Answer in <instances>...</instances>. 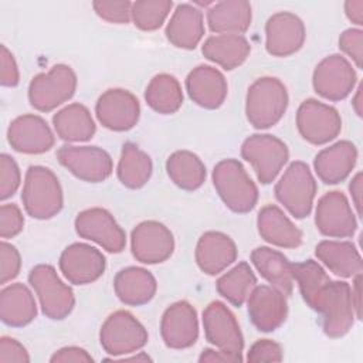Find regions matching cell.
<instances>
[{"label":"cell","instance_id":"obj_3","mask_svg":"<svg viewBox=\"0 0 363 363\" xmlns=\"http://www.w3.org/2000/svg\"><path fill=\"white\" fill-rule=\"evenodd\" d=\"M213 184L223 203L234 213H248L258 201V189L237 159H224L214 166Z\"/></svg>","mask_w":363,"mask_h":363},{"label":"cell","instance_id":"obj_21","mask_svg":"<svg viewBox=\"0 0 363 363\" xmlns=\"http://www.w3.org/2000/svg\"><path fill=\"white\" fill-rule=\"evenodd\" d=\"M10 146L26 155H41L54 146V133L45 119L38 115L26 113L11 121L7 129Z\"/></svg>","mask_w":363,"mask_h":363},{"label":"cell","instance_id":"obj_45","mask_svg":"<svg viewBox=\"0 0 363 363\" xmlns=\"http://www.w3.org/2000/svg\"><path fill=\"white\" fill-rule=\"evenodd\" d=\"M339 48L352 58L357 68H362L363 60V31L360 28H347L339 37Z\"/></svg>","mask_w":363,"mask_h":363},{"label":"cell","instance_id":"obj_51","mask_svg":"<svg viewBox=\"0 0 363 363\" xmlns=\"http://www.w3.org/2000/svg\"><path fill=\"white\" fill-rule=\"evenodd\" d=\"M362 183H363V174L362 172H359L354 174V177L350 180V184H349V191L352 196V201L356 207L357 216H362V190H363Z\"/></svg>","mask_w":363,"mask_h":363},{"label":"cell","instance_id":"obj_55","mask_svg":"<svg viewBox=\"0 0 363 363\" xmlns=\"http://www.w3.org/2000/svg\"><path fill=\"white\" fill-rule=\"evenodd\" d=\"M113 360H122V362H139V360H152L147 354H145V353H139V354H136V356H132V357H119V359H113Z\"/></svg>","mask_w":363,"mask_h":363},{"label":"cell","instance_id":"obj_46","mask_svg":"<svg viewBox=\"0 0 363 363\" xmlns=\"http://www.w3.org/2000/svg\"><path fill=\"white\" fill-rule=\"evenodd\" d=\"M284 353L279 343L271 339L257 340L247 353V360L251 363L258 362H282Z\"/></svg>","mask_w":363,"mask_h":363},{"label":"cell","instance_id":"obj_32","mask_svg":"<svg viewBox=\"0 0 363 363\" xmlns=\"http://www.w3.org/2000/svg\"><path fill=\"white\" fill-rule=\"evenodd\" d=\"M250 51L251 44L241 34L211 35L204 41L201 47L203 55L225 71H231L240 67L250 55Z\"/></svg>","mask_w":363,"mask_h":363},{"label":"cell","instance_id":"obj_44","mask_svg":"<svg viewBox=\"0 0 363 363\" xmlns=\"http://www.w3.org/2000/svg\"><path fill=\"white\" fill-rule=\"evenodd\" d=\"M24 217L18 206L1 204L0 207V235L1 238H13L23 231Z\"/></svg>","mask_w":363,"mask_h":363},{"label":"cell","instance_id":"obj_27","mask_svg":"<svg viewBox=\"0 0 363 363\" xmlns=\"http://www.w3.org/2000/svg\"><path fill=\"white\" fill-rule=\"evenodd\" d=\"M257 227L261 238L272 245L296 248L302 244V231L275 204H267L258 211Z\"/></svg>","mask_w":363,"mask_h":363},{"label":"cell","instance_id":"obj_11","mask_svg":"<svg viewBox=\"0 0 363 363\" xmlns=\"http://www.w3.org/2000/svg\"><path fill=\"white\" fill-rule=\"evenodd\" d=\"M57 159L77 179L88 183L106 180L113 169L109 153L98 146L64 145L57 150Z\"/></svg>","mask_w":363,"mask_h":363},{"label":"cell","instance_id":"obj_54","mask_svg":"<svg viewBox=\"0 0 363 363\" xmlns=\"http://www.w3.org/2000/svg\"><path fill=\"white\" fill-rule=\"evenodd\" d=\"M352 106L354 109V112L357 113V116H362V85H359L357 91H356V95L353 96V101H352Z\"/></svg>","mask_w":363,"mask_h":363},{"label":"cell","instance_id":"obj_8","mask_svg":"<svg viewBox=\"0 0 363 363\" xmlns=\"http://www.w3.org/2000/svg\"><path fill=\"white\" fill-rule=\"evenodd\" d=\"M241 156L252 166L258 182L269 184L288 162L289 150L279 138L269 133H255L242 142Z\"/></svg>","mask_w":363,"mask_h":363},{"label":"cell","instance_id":"obj_36","mask_svg":"<svg viewBox=\"0 0 363 363\" xmlns=\"http://www.w3.org/2000/svg\"><path fill=\"white\" fill-rule=\"evenodd\" d=\"M153 164L150 156L135 143H125L116 167L119 182L128 189L143 187L152 176Z\"/></svg>","mask_w":363,"mask_h":363},{"label":"cell","instance_id":"obj_31","mask_svg":"<svg viewBox=\"0 0 363 363\" xmlns=\"http://www.w3.org/2000/svg\"><path fill=\"white\" fill-rule=\"evenodd\" d=\"M37 316V303L27 285L16 282L0 292V318L11 328H23Z\"/></svg>","mask_w":363,"mask_h":363},{"label":"cell","instance_id":"obj_20","mask_svg":"<svg viewBox=\"0 0 363 363\" xmlns=\"http://www.w3.org/2000/svg\"><path fill=\"white\" fill-rule=\"evenodd\" d=\"M248 316L261 332L278 329L286 319V295L272 285H255L247 299Z\"/></svg>","mask_w":363,"mask_h":363},{"label":"cell","instance_id":"obj_39","mask_svg":"<svg viewBox=\"0 0 363 363\" xmlns=\"http://www.w3.org/2000/svg\"><path fill=\"white\" fill-rule=\"evenodd\" d=\"M294 279L298 282L303 301L311 308L322 288L330 281L326 271L313 259L294 264Z\"/></svg>","mask_w":363,"mask_h":363},{"label":"cell","instance_id":"obj_10","mask_svg":"<svg viewBox=\"0 0 363 363\" xmlns=\"http://www.w3.org/2000/svg\"><path fill=\"white\" fill-rule=\"evenodd\" d=\"M296 128L312 145H325L342 130V118L336 108L318 99H305L296 112Z\"/></svg>","mask_w":363,"mask_h":363},{"label":"cell","instance_id":"obj_35","mask_svg":"<svg viewBox=\"0 0 363 363\" xmlns=\"http://www.w3.org/2000/svg\"><path fill=\"white\" fill-rule=\"evenodd\" d=\"M166 172L177 187L187 191L197 190L207 174L201 159L190 150L173 152L166 160Z\"/></svg>","mask_w":363,"mask_h":363},{"label":"cell","instance_id":"obj_12","mask_svg":"<svg viewBox=\"0 0 363 363\" xmlns=\"http://www.w3.org/2000/svg\"><path fill=\"white\" fill-rule=\"evenodd\" d=\"M74 225L81 238L98 244L108 252H122L126 245L125 231L105 208L92 207L81 211L77 216Z\"/></svg>","mask_w":363,"mask_h":363},{"label":"cell","instance_id":"obj_29","mask_svg":"<svg viewBox=\"0 0 363 363\" xmlns=\"http://www.w3.org/2000/svg\"><path fill=\"white\" fill-rule=\"evenodd\" d=\"M251 262L259 275L272 286L289 296L294 291V264L279 251L257 247L251 252Z\"/></svg>","mask_w":363,"mask_h":363},{"label":"cell","instance_id":"obj_48","mask_svg":"<svg viewBox=\"0 0 363 363\" xmlns=\"http://www.w3.org/2000/svg\"><path fill=\"white\" fill-rule=\"evenodd\" d=\"M17 362L27 363L30 362V356L27 349L13 337L1 336L0 339V363Z\"/></svg>","mask_w":363,"mask_h":363},{"label":"cell","instance_id":"obj_17","mask_svg":"<svg viewBox=\"0 0 363 363\" xmlns=\"http://www.w3.org/2000/svg\"><path fill=\"white\" fill-rule=\"evenodd\" d=\"M95 113L102 126L115 132L132 129L140 116L138 98L122 88L106 89L96 101Z\"/></svg>","mask_w":363,"mask_h":363},{"label":"cell","instance_id":"obj_43","mask_svg":"<svg viewBox=\"0 0 363 363\" xmlns=\"http://www.w3.org/2000/svg\"><path fill=\"white\" fill-rule=\"evenodd\" d=\"M21 268V257L18 250L6 241L0 244V284L4 285L14 279Z\"/></svg>","mask_w":363,"mask_h":363},{"label":"cell","instance_id":"obj_19","mask_svg":"<svg viewBox=\"0 0 363 363\" xmlns=\"http://www.w3.org/2000/svg\"><path fill=\"white\" fill-rule=\"evenodd\" d=\"M303 21L291 11L272 14L265 24V50L272 57H289L305 43Z\"/></svg>","mask_w":363,"mask_h":363},{"label":"cell","instance_id":"obj_50","mask_svg":"<svg viewBox=\"0 0 363 363\" xmlns=\"http://www.w3.org/2000/svg\"><path fill=\"white\" fill-rule=\"evenodd\" d=\"M199 362L204 363V362H210V363H237V362H242L241 356H235L223 350H216V349H204L201 352V354L199 356Z\"/></svg>","mask_w":363,"mask_h":363},{"label":"cell","instance_id":"obj_49","mask_svg":"<svg viewBox=\"0 0 363 363\" xmlns=\"http://www.w3.org/2000/svg\"><path fill=\"white\" fill-rule=\"evenodd\" d=\"M51 363H69V362H75V363H92L94 357L82 347L78 346H67V347H61L58 349L50 359Z\"/></svg>","mask_w":363,"mask_h":363},{"label":"cell","instance_id":"obj_1","mask_svg":"<svg viewBox=\"0 0 363 363\" xmlns=\"http://www.w3.org/2000/svg\"><path fill=\"white\" fill-rule=\"evenodd\" d=\"M21 201L28 216L48 220L57 216L64 206V194L58 177L44 166H30L26 173Z\"/></svg>","mask_w":363,"mask_h":363},{"label":"cell","instance_id":"obj_53","mask_svg":"<svg viewBox=\"0 0 363 363\" xmlns=\"http://www.w3.org/2000/svg\"><path fill=\"white\" fill-rule=\"evenodd\" d=\"M350 289H352V301H353L354 313H356V318L360 319L362 318V272L354 275V281H353V285L350 286Z\"/></svg>","mask_w":363,"mask_h":363},{"label":"cell","instance_id":"obj_47","mask_svg":"<svg viewBox=\"0 0 363 363\" xmlns=\"http://www.w3.org/2000/svg\"><path fill=\"white\" fill-rule=\"evenodd\" d=\"M0 50V84L3 86H16L20 81L17 62L6 45H1Z\"/></svg>","mask_w":363,"mask_h":363},{"label":"cell","instance_id":"obj_4","mask_svg":"<svg viewBox=\"0 0 363 363\" xmlns=\"http://www.w3.org/2000/svg\"><path fill=\"white\" fill-rule=\"evenodd\" d=\"M312 309L320 315L325 335L329 337L345 336L352 329L356 316L350 285L345 281L330 279L319 292Z\"/></svg>","mask_w":363,"mask_h":363},{"label":"cell","instance_id":"obj_22","mask_svg":"<svg viewBox=\"0 0 363 363\" xmlns=\"http://www.w3.org/2000/svg\"><path fill=\"white\" fill-rule=\"evenodd\" d=\"M160 335L170 349L193 346L199 337V319L194 306L187 301L172 303L162 315Z\"/></svg>","mask_w":363,"mask_h":363},{"label":"cell","instance_id":"obj_25","mask_svg":"<svg viewBox=\"0 0 363 363\" xmlns=\"http://www.w3.org/2000/svg\"><path fill=\"white\" fill-rule=\"evenodd\" d=\"M357 162V149L350 140H339L322 149L313 160L318 177L326 184L343 182Z\"/></svg>","mask_w":363,"mask_h":363},{"label":"cell","instance_id":"obj_2","mask_svg":"<svg viewBox=\"0 0 363 363\" xmlns=\"http://www.w3.org/2000/svg\"><path fill=\"white\" fill-rule=\"evenodd\" d=\"M288 102L286 86L278 78L261 77L247 91V119L255 129H268L281 121Z\"/></svg>","mask_w":363,"mask_h":363},{"label":"cell","instance_id":"obj_15","mask_svg":"<svg viewBox=\"0 0 363 363\" xmlns=\"http://www.w3.org/2000/svg\"><path fill=\"white\" fill-rule=\"evenodd\" d=\"M315 224L322 235L347 238L356 233L357 221L346 196L333 190L323 194L316 204Z\"/></svg>","mask_w":363,"mask_h":363},{"label":"cell","instance_id":"obj_23","mask_svg":"<svg viewBox=\"0 0 363 363\" xmlns=\"http://www.w3.org/2000/svg\"><path fill=\"white\" fill-rule=\"evenodd\" d=\"M186 89L190 99L199 106L217 109L227 98L228 85L227 79L217 68L201 64L189 72Z\"/></svg>","mask_w":363,"mask_h":363},{"label":"cell","instance_id":"obj_40","mask_svg":"<svg viewBox=\"0 0 363 363\" xmlns=\"http://www.w3.org/2000/svg\"><path fill=\"white\" fill-rule=\"evenodd\" d=\"M173 3L170 0H138L132 3L130 18L143 31H155L164 23Z\"/></svg>","mask_w":363,"mask_h":363},{"label":"cell","instance_id":"obj_24","mask_svg":"<svg viewBox=\"0 0 363 363\" xmlns=\"http://www.w3.org/2000/svg\"><path fill=\"white\" fill-rule=\"evenodd\" d=\"M194 255L204 274L217 275L237 259V245L224 233L207 231L199 238Z\"/></svg>","mask_w":363,"mask_h":363},{"label":"cell","instance_id":"obj_6","mask_svg":"<svg viewBox=\"0 0 363 363\" xmlns=\"http://www.w3.org/2000/svg\"><path fill=\"white\" fill-rule=\"evenodd\" d=\"M28 284L38 296L41 311L47 318L61 320L72 312L75 306L74 292L61 281L54 267L35 265L28 274Z\"/></svg>","mask_w":363,"mask_h":363},{"label":"cell","instance_id":"obj_18","mask_svg":"<svg viewBox=\"0 0 363 363\" xmlns=\"http://www.w3.org/2000/svg\"><path fill=\"white\" fill-rule=\"evenodd\" d=\"M58 265L68 282L74 285H86L104 275L106 259L95 247L84 242H74L61 252Z\"/></svg>","mask_w":363,"mask_h":363},{"label":"cell","instance_id":"obj_13","mask_svg":"<svg viewBox=\"0 0 363 363\" xmlns=\"http://www.w3.org/2000/svg\"><path fill=\"white\" fill-rule=\"evenodd\" d=\"M356 71L340 54L325 57L313 71L312 84L318 95L328 101H342L356 85Z\"/></svg>","mask_w":363,"mask_h":363},{"label":"cell","instance_id":"obj_30","mask_svg":"<svg viewBox=\"0 0 363 363\" xmlns=\"http://www.w3.org/2000/svg\"><path fill=\"white\" fill-rule=\"evenodd\" d=\"M318 259L335 275L352 278L362 272L363 261L359 250L350 241L323 240L315 247Z\"/></svg>","mask_w":363,"mask_h":363},{"label":"cell","instance_id":"obj_37","mask_svg":"<svg viewBox=\"0 0 363 363\" xmlns=\"http://www.w3.org/2000/svg\"><path fill=\"white\" fill-rule=\"evenodd\" d=\"M145 99L157 113L170 115L180 109L183 104V91L173 75L157 74L147 84Z\"/></svg>","mask_w":363,"mask_h":363},{"label":"cell","instance_id":"obj_34","mask_svg":"<svg viewBox=\"0 0 363 363\" xmlns=\"http://www.w3.org/2000/svg\"><path fill=\"white\" fill-rule=\"evenodd\" d=\"M52 125L60 139L65 142L89 140L96 130L89 109L82 104H69L52 116Z\"/></svg>","mask_w":363,"mask_h":363},{"label":"cell","instance_id":"obj_52","mask_svg":"<svg viewBox=\"0 0 363 363\" xmlns=\"http://www.w3.org/2000/svg\"><path fill=\"white\" fill-rule=\"evenodd\" d=\"M345 13L347 18L356 26L363 24V0H347L345 3Z\"/></svg>","mask_w":363,"mask_h":363},{"label":"cell","instance_id":"obj_41","mask_svg":"<svg viewBox=\"0 0 363 363\" xmlns=\"http://www.w3.org/2000/svg\"><path fill=\"white\" fill-rule=\"evenodd\" d=\"M21 174L16 160L7 155H0V199L7 200L20 187Z\"/></svg>","mask_w":363,"mask_h":363},{"label":"cell","instance_id":"obj_14","mask_svg":"<svg viewBox=\"0 0 363 363\" xmlns=\"http://www.w3.org/2000/svg\"><path fill=\"white\" fill-rule=\"evenodd\" d=\"M203 328L208 343L218 350L241 356L244 337L234 313L225 303L214 301L203 311ZM242 357V356H241Z\"/></svg>","mask_w":363,"mask_h":363},{"label":"cell","instance_id":"obj_7","mask_svg":"<svg viewBox=\"0 0 363 363\" xmlns=\"http://www.w3.org/2000/svg\"><path fill=\"white\" fill-rule=\"evenodd\" d=\"M77 75L69 65L57 64L48 72L35 75L28 85L30 105L40 112H50L72 98Z\"/></svg>","mask_w":363,"mask_h":363},{"label":"cell","instance_id":"obj_9","mask_svg":"<svg viewBox=\"0 0 363 363\" xmlns=\"http://www.w3.org/2000/svg\"><path fill=\"white\" fill-rule=\"evenodd\" d=\"M149 335L145 326L128 311L111 313L101 326L99 342L111 356L135 353L147 343Z\"/></svg>","mask_w":363,"mask_h":363},{"label":"cell","instance_id":"obj_28","mask_svg":"<svg viewBox=\"0 0 363 363\" xmlns=\"http://www.w3.org/2000/svg\"><path fill=\"white\" fill-rule=\"evenodd\" d=\"M113 289L122 303L140 306L153 299L157 284L150 271L142 267H126L116 272Z\"/></svg>","mask_w":363,"mask_h":363},{"label":"cell","instance_id":"obj_5","mask_svg":"<svg viewBox=\"0 0 363 363\" xmlns=\"http://www.w3.org/2000/svg\"><path fill=\"white\" fill-rule=\"evenodd\" d=\"M316 190V180L309 166L296 160L275 184V197L295 218H305L312 211Z\"/></svg>","mask_w":363,"mask_h":363},{"label":"cell","instance_id":"obj_16","mask_svg":"<svg viewBox=\"0 0 363 363\" xmlns=\"http://www.w3.org/2000/svg\"><path fill=\"white\" fill-rule=\"evenodd\" d=\"M130 250L142 264H160L173 254L174 238L164 224L155 220L142 221L132 230Z\"/></svg>","mask_w":363,"mask_h":363},{"label":"cell","instance_id":"obj_42","mask_svg":"<svg viewBox=\"0 0 363 363\" xmlns=\"http://www.w3.org/2000/svg\"><path fill=\"white\" fill-rule=\"evenodd\" d=\"M95 13L108 23L126 24L130 20L132 3L128 0L109 1V0H95L92 3Z\"/></svg>","mask_w":363,"mask_h":363},{"label":"cell","instance_id":"obj_38","mask_svg":"<svg viewBox=\"0 0 363 363\" xmlns=\"http://www.w3.org/2000/svg\"><path fill=\"white\" fill-rule=\"evenodd\" d=\"M257 285V278L247 262H238L230 271L223 274L217 282V292L234 306H241Z\"/></svg>","mask_w":363,"mask_h":363},{"label":"cell","instance_id":"obj_33","mask_svg":"<svg viewBox=\"0 0 363 363\" xmlns=\"http://www.w3.org/2000/svg\"><path fill=\"white\" fill-rule=\"evenodd\" d=\"M251 4L244 0H225L214 3L207 10V23L217 34H241L251 26Z\"/></svg>","mask_w":363,"mask_h":363},{"label":"cell","instance_id":"obj_26","mask_svg":"<svg viewBox=\"0 0 363 363\" xmlns=\"http://www.w3.org/2000/svg\"><path fill=\"white\" fill-rule=\"evenodd\" d=\"M164 34L174 47L194 50L204 35L201 10L193 4H179L166 26Z\"/></svg>","mask_w":363,"mask_h":363}]
</instances>
